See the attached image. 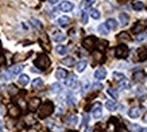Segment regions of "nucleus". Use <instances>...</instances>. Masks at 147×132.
I'll use <instances>...</instances> for the list:
<instances>
[{
	"instance_id": "obj_1",
	"label": "nucleus",
	"mask_w": 147,
	"mask_h": 132,
	"mask_svg": "<svg viewBox=\"0 0 147 132\" xmlns=\"http://www.w3.org/2000/svg\"><path fill=\"white\" fill-rule=\"evenodd\" d=\"M54 110V105L51 101H46L43 104H40L38 106V117L39 119H46V117H49L50 114L53 113Z\"/></svg>"
},
{
	"instance_id": "obj_2",
	"label": "nucleus",
	"mask_w": 147,
	"mask_h": 132,
	"mask_svg": "<svg viewBox=\"0 0 147 132\" xmlns=\"http://www.w3.org/2000/svg\"><path fill=\"white\" fill-rule=\"evenodd\" d=\"M34 63H35V66H38L39 70H46L50 67V58L46 54H39Z\"/></svg>"
},
{
	"instance_id": "obj_3",
	"label": "nucleus",
	"mask_w": 147,
	"mask_h": 132,
	"mask_svg": "<svg viewBox=\"0 0 147 132\" xmlns=\"http://www.w3.org/2000/svg\"><path fill=\"white\" fill-rule=\"evenodd\" d=\"M128 53H129V50H128V47H127V44H119V46H116V48H115V57L119 58V59L127 58Z\"/></svg>"
},
{
	"instance_id": "obj_4",
	"label": "nucleus",
	"mask_w": 147,
	"mask_h": 132,
	"mask_svg": "<svg viewBox=\"0 0 147 132\" xmlns=\"http://www.w3.org/2000/svg\"><path fill=\"white\" fill-rule=\"evenodd\" d=\"M97 44V38L96 36H86L84 40H82V46H84L86 50H93Z\"/></svg>"
},
{
	"instance_id": "obj_5",
	"label": "nucleus",
	"mask_w": 147,
	"mask_h": 132,
	"mask_svg": "<svg viewBox=\"0 0 147 132\" xmlns=\"http://www.w3.org/2000/svg\"><path fill=\"white\" fill-rule=\"evenodd\" d=\"M66 86L71 89H77L78 86V81H77V77L74 74H70L66 77Z\"/></svg>"
},
{
	"instance_id": "obj_6",
	"label": "nucleus",
	"mask_w": 147,
	"mask_h": 132,
	"mask_svg": "<svg viewBox=\"0 0 147 132\" xmlns=\"http://www.w3.org/2000/svg\"><path fill=\"white\" fill-rule=\"evenodd\" d=\"M92 114H93L94 119H100L102 116V105L100 102H96V104L92 106Z\"/></svg>"
},
{
	"instance_id": "obj_7",
	"label": "nucleus",
	"mask_w": 147,
	"mask_h": 132,
	"mask_svg": "<svg viewBox=\"0 0 147 132\" xmlns=\"http://www.w3.org/2000/svg\"><path fill=\"white\" fill-rule=\"evenodd\" d=\"M147 28V24L143 22H138L135 23V26L132 27V32H135V34H140V32H144Z\"/></svg>"
},
{
	"instance_id": "obj_8",
	"label": "nucleus",
	"mask_w": 147,
	"mask_h": 132,
	"mask_svg": "<svg viewBox=\"0 0 147 132\" xmlns=\"http://www.w3.org/2000/svg\"><path fill=\"white\" fill-rule=\"evenodd\" d=\"M105 77H107V70L104 67H98L97 70L94 71V78L97 79V81H102Z\"/></svg>"
},
{
	"instance_id": "obj_9",
	"label": "nucleus",
	"mask_w": 147,
	"mask_h": 132,
	"mask_svg": "<svg viewBox=\"0 0 147 132\" xmlns=\"http://www.w3.org/2000/svg\"><path fill=\"white\" fill-rule=\"evenodd\" d=\"M73 8H74V5H73L71 1H62V3L59 4V9L63 11V12H70Z\"/></svg>"
},
{
	"instance_id": "obj_10",
	"label": "nucleus",
	"mask_w": 147,
	"mask_h": 132,
	"mask_svg": "<svg viewBox=\"0 0 147 132\" xmlns=\"http://www.w3.org/2000/svg\"><path fill=\"white\" fill-rule=\"evenodd\" d=\"M8 113L11 117H19V116H20V109H19V106L12 104V105H9V108H8Z\"/></svg>"
},
{
	"instance_id": "obj_11",
	"label": "nucleus",
	"mask_w": 147,
	"mask_h": 132,
	"mask_svg": "<svg viewBox=\"0 0 147 132\" xmlns=\"http://www.w3.org/2000/svg\"><path fill=\"white\" fill-rule=\"evenodd\" d=\"M117 128V119H109L107 124V132H115Z\"/></svg>"
},
{
	"instance_id": "obj_12",
	"label": "nucleus",
	"mask_w": 147,
	"mask_h": 132,
	"mask_svg": "<svg viewBox=\"0 0 147 132\" xmlns=\"http://www.w3.org/2000/svg\"><path fill=\"white\" fill-rule=\"evenodd\" d=\"M77 116L76 114H69V116H66V120H65V123H66V125H69V127H74L77 124Z\"/></svg>"
},
{
	"instance_id": "obj_13",
	"label": "nucleus",
	"mask_w": 147,
	"mask_h": 132,
	"mask_svg": "<svg viewBox=\"0 0 147 132\" xmlns=\"http://www.w3.org/2000/svg\"><path fill=\"white\" fill-rule=\"evenodd\" d=\"M23 70V65H13L11 66L8 69L9 71V74L11 75H16V74H20V71Z\"/></svg>"
},
{
	"instance_id": "obj_14",
	"label": "nucleus",
	"mask_w": 147,
	"mask_h": 132,
	"mask_svg": "<svg viewBox=\"0 0 147 132\" xmlns=\"http://www.w3.org/2000/svg\"><path fill=\"white\" fill-rule=\"evenodd\" d=\"M40 105V100L39 98H36V97H34V98H31L30 101H28V109H38V106Z\"/></svg>"
},
{
	"instance_id": "obj_15",
	"label": "nucleus",
	"mask_w": 147,
	"mask_h": 132,
	"mask_svg": "<svg viewBox=\"0 0 147 132\" xmlns=\"http://www.w3.org/2000/svg\"><path fill=\"white\" fill-rule=\"evenodd\" d=\"M104 24H105V27H107L108 30H112V31H113V30H116V28H117V22H116L113 18H109L107 22L104 23Z\"/></svg>"
},
{
	"instance_id": "obj_16",
	"label": "nucleus",
	"mask_w": 147,
	"mask_h": 132,
	"mask_svg": "<svg viewBox=\"0 0 147 132\" xmlns=\"http://www.w3.org/2000/svg\"><path fill=\"white\" fill-rule=\"evenodd\" d=\"M69 23H70V19L67 18V16H61V18H58V20H57V24L59 27H66Z\"/></svg>"
},
{
	"instance_id": "obj_17",
	"label": "nucleus",
	"mask_w": 147,
	"mask_h": 132,
	"mask_svg": "<svg viewBox=\"0 0 147 132\" xmlns=\"http://www.w3.org/2000/svg\"><path fill=\"white\" fill-rule=\"evenodd\" d=\"M144 77H146V74H144L143 70H139L134 73V81H136V82H142L143 79H144Z\"/></svg>"
},
{
	"instance_id": "obj_18",
	"label": "nucleus",
	"mask_w": 147,
	"mask_h": 132,
	"mask_svg": "<svg viewBox=\"0 0 147 132\" xmlns=\"http://www.w3.org/2000/svg\"><path fill=\"white\" fill-rule=\"evenodd\" d=\"M138 61H146L147 59V50L144 47H140L138 50Z\"/></svg>"
},
{
	"instance_id": "obj_19",
	"label": "nucleus",
	"mask_w": 147,
	"mask_h": 132,
	"mask_svg": "<svg viewBox=\"0 0 147 132\" xmlns=\"http://www.w3.org/2000/svg\"><path fill=\"white\" fill-rule=\"evenodd\" d=\"M139 114H140V112H139V108H136V106H132L128 110V116L131 119H136V117H139Z\"/></svg>"
},
{
	"instance_id": "obj_20",
	"label": "nucleus",
	"mask_w": 147,
	"mask_h": 132,
	"mask_svg": "<svg viewBox=\"0 0 147 132\" xmlns=\"http://www.w3.org/2000/svg\"><path fill=\"white\" fill-rule=\"evenodd\" d=\"M117 39L120 40V42H129L132 38H131V35H129L128 32H120L117 35Z\"/></svg>"
},
{
	"instance_id": "obj_21",
	"label": "nucleus",
	"mask_w": 147,
	"mask_h": 132,
	"mask_svg": "<svg viewBox=\"0 0 147 132\" xmlns=\"http://www.w3.org/2000/svg\"><path fill=\"white\" fill-rule=\"evenodd\" d=\"M55 77H57L58 79H65L67 77V71L65 70V69H57V71H55Z\"/></svg>"
},
{
	"instance_id": "obj_22",
	"label": "nucleus",
	"mask_w": 147,
	"mask_h": 132,
	"mask_svg": "<svg viewBox=\"0 0 147 132\" xmlns=\"http://www.w3.org/2000/svg\"><path fill=\"white\" fill-rule=\"evenodd\" d=\"M117 102L116 101H113V100H109V101H107L105 102V108H107L108 110H116L117 109Z\"/></svg>"
},
{
	"instance_id": "obj_23",
	"label": "nucleus",
	"mask_w": 147,
	"mask_h": 132,
	"mask_svg": "<svg viewBox=\"0 0 147 132\" xmlns=\"http://www.w3.org/2000/svg\"><path fill=\"white\" fill-rule=\"evenodd\" d=\"M28 82H30V78H28V75H27V74H20V75H19V84H20V85L26 86Z\"/></svg>"
},
{
	"instance_id": "obj_24",
	"label": "nucleus",
	"mask_w": 147,
	"mask_h": 132,
	"mask_svg": "<svg viewBox=\"0 0 147 132\" xmlns=\"http://www.w3.org/2000/svg\"><path fill=\"white\" fill-rule=\"evenodd\" d=\"M129 86H131V84H129V81L128 79H125V78H123L121 81H119V88L120 89H129Z\"/></svg>"
},
{
	"instance_id": "obj_25",
	"label": "nucleus",
	"mask_w": 147,
	"mask_h": 132,
	"mask_svg": "<svg viewBox=\"0 0 147 132\" xmlns=\"http://www.w3.org/2000/svg\"><path fill=\"white\" fill-rule=\"evenodd\" d=\"M86 65H88V62L85 61V59H82V61H80L76 65V69H77V71H84L85 70V67H86Z\"/></svg>"
},
{
	"instance_id": "obj_26",
	"label": "nucleus",
	"mask_w": 147,
	"mask_h": 132,
	"mask_svg": "<svg viewBox=\"0 0 147 132\" xmlns=\"http://www.w3.org/2000/svg\"><path fill=\"white\" fill-rule=\"evenodd\" d=\"M120 24L121 26H127L128 24V22H129V16L127 15V13H120Z\"/></svg>"
},
{
	"instance_id": "obj_27",
	"label": "nucleus",
	"mask_w": 147,
	"mask_h": 132,
	"mask_svg": "<svg viewBox=\"0 0 147 132\" xmlns=\"http://www.w3.org/2000/svg\"><path fill=\"white\" fill-rule=\"evenodd\" d=\"M55 51H57L59 55H65L67 51V48L65 47V46H62V44H58L57 47H55Z\"/></svg>"
},
{
	"instance_id": "obj_28",
	"label": "nucleus",
	"mask_w": 147,
	"mask_h": 132,
	"mask_svg": "<svg viewBox=\"0 0 147 132\" xmlns=\"http://www.w3.org/2000/svg\"><path fill=\"white\" fill-rule=\"evenodd\" d=\"M51 92L53 93H61L62 92V85L58 84V82L57 84H53L51 85Z\"/></svg>"
},
{
	"instance_id": "obj_29",
	"label": "nucleus",
	"mask_w": 147,
	"mask_h": 132,
	"mask_svg": "<svg viewBox=\"0 0 147 132\" xmlns=\"http://www.w3.org/2000/svg\"><path fill=\"white\" fill-rule=\"evenodd\" d=\"M132 8H134L135 11H140V9L144 8V4H143L142 1H134V3H132Z\"/></svg>"
},
{
	"instance_id": "obj_30",
	"label": "nucleus",
	"mask_w": 147,
	"mask_h": 132,
	"mask_svg": "<svg viewBox=\"0 0 147 132\" xmlns=\"http://www.w3.org/2000/svg\"><path fill=\"white\" fill-rule=\"evenodd\" d=\"M88 13H89L93 19H98V18H100V11H98V9H96V8H92Z\"/></svg>"
},
{
	"instance_id": "obj_31",
	"label": "nucleus",
	"mask_w": 147,
	"mask_h": 132,
	"mask_svg": "<svg viewBox=\"0 0 147 132\" xmlns=\"http://www.w3.org/2000/svg\"><path fill=\"white\" fill-rule=\"evenodd\" d=\"M66 39V36L63 35V34H61V32H55V35H54V40L55 42H62V40Z\"/></svg>"
},
{
	"instance_id": "obj_32",
	"label": "nucleus",
	"mask_w": 147,
	"mask_h": 132,
	"mask_svg": "<svg viewBox=\"0 0 147 132\" xmlns=\"http://www.w3.org/2000/svg\"><path fill=\"white\" fill-rule=\"evenodd\" d=\"M43 85V81L40 78H35L34 81H32V88H35V89H38V88H40Z\"/></svg>"
},
{
	"instance_id": "obj_33",
	"label": "nucleus",
	"mask_w": 147,
	"mask_h": 132,
	"mask_svg": "<svg viewBox=\"0 0 147 132\" xmlns=\"http://www.w3.org/2000/svg\"><path fill=\"white\" fill-rule=\"evenodd\" d=\"M97 30H98V32H100V34H102V35H107L108 31H109L107 27H105V24H100V26L97 27Z\"/></svg>"
},
{
	"instance_id": "obj_34",
	"label": "nucleus",
	"mask_w": 147,
	"mask_h": 132,
	"mask_svg": "<svg viewBox=\"0 0 147 132\" xmlns=\"http://www.w3.org/2000/svg\"><path fill=\"white\" fill-rule=\"evenodd\" d=\"M35 117H34V116H32V114H28V116H27L26 117V124L27 125H32V124H35Z\"/></svg>"
},
{
	"instance_id": "obj_35",
	"label": "nucleus",
	"mask_w": 147,
	"mask_h": 132,
	"mask_svg": "<svg viewBox=\"0 0 147 132\" xmlns=\"http://www.w3.org/2000/svg\"><path fill=\"white\" fill-rule=\"evenodd\" d=\"M62 63H63V65H69V66H71V65H74V59H73L71 57L63 58V59H62Z\"/></svg>"
},
{
	"instance_id": "obj_36",
	"label": "nucleus",
	"mask_w": 147,
	"mask_h": 132,
	"mask_svg": "<svg viewBox=\"0 0 147 132\" xmlns=\"http://www.w3.org/2000/svg\"><path fill=\"white\" fill-rule=\"evenodd\" d=\"M31 24L35 27V28H38V30H40V28H42V23H40L38 19H31Z\"/></svg>"
},
{
	"instance_id": "obj_37",
	"label": "nucleus",
	"mask_w": 147,
	"mask_h": 132,
	"mask_svg": "<svg viewBox=\"0 0 147 132\" xmlns=\"http://www.w3.org/2000/svg\"><path fill=\"white\" fill-rule=\"evenodd\" d=\"M93 3H94V0H84V1L81 3V7H82V8H86V7H90Z\"/></svg>"
},
{
	"instance_id": "obj_38",
	"label": "nucleus",
	"mask_w": 147,
	"mask_h": 132,
	"mask_svg": "<svg viewBox=\"0 0 147 132\" xmlns=\"http://www.w3.org/2000/svg\"><path fill=\"white\" fill-rule=\"evenodd\" d=\"M113 78H115L116 81H121V79L124 78V74H121V73H117V71H115V73H113Z\"/></svg>"
},
{
	"instance_id": "obj_39",
	"label": "nucleus",
	"mask_w": 147,
	"mask_h": 132,
	"mask_svg": "<svg viewBox=\"0 0 147 132\" xmlns=\"http://www.w3.org/2000/svg\"><path fill=\"white\" fill-rule=\"evenodd\" d=\"M108 93H109V94H111L113 98H117V97H119V93H117V90H115V89H112V88L108 89Z\"/></svg>"
},
{
	"instance_id": "obj_40",
	"label": "nucleus",
	"mask_w": 147,
	"mask_h": 132,
	"mask_svg": "<svg viewBox=\"0 0 147 132\" xmlns=\"http://www.w3.org/2000/svg\"><path fill=\"white\" fill-rule=\"evenodd\" d=\"M67 104L69 105H74V102H76V100H74V96H71V94H67Z\"/></svg>"
},
{
	"instance_id": "obj_41",
	"label": "nucleus",
	"mask_w": 147,
	"mask_h": 132,
	"mask_svg": "<svg viewBox=\"0 0 147 132\" xmlns=\"http://www.w3.org/2000/svg\"><path fill=\"white\" fill-rule=\"evenodd\" d=\"M146 39V32H140V34H136V40L142 42V40Z\"/></svg>"
},
{
	"instance_id": "obj_42",
	"label": "nucleus",
	"mask_w": 147,
	"mask_h": 132,
	"mask_svg": "<svg viewBox=\"0 0 147 132\" xmlns=\"http://www.w3.org/2000/svg\"><path fill=\"white\" fill-rule=\"evenodd\" d=\"M0 77H1V78H3V79H9V78H11V77H12V75L9 74V71L7 70V71H3Z\"/></svg>"
},
{
	"instance_id": "obj_43",
	"label": "nucleus",
	"mask_w": 147,
	"mask_h": 132,
	"mask_svg": "<svg viewBox=\"0 0 147 132\" xmlns=\"http://www.w3.org/2000/svg\"><path fill=\"white\" fill-rule=\"evenodd\" d=\"M88 15H89L88 11H84V12H82V16H81V18H82V23H84V24L88 23Z\"/></svg>"
},
{
	"instance_id": "obj_44",
	"label": "nucleus",
	"mask_w": 147,
	"mask_h": 132,
	"mask_svg": "<svg viewBox=\"0 0 147 132\" xmlns=\"http://www.w3.org/2000/svg\"><path fill=\"white\" fill-rule=\"evenodd\" d=\"M132 129H134V132H142L143 128L140 127V125H138V124H134L132 125Z\"/></svg>"
},
{
	"instance_id": "obj_45",
	"label": "nucleus",
	"mask_w": 147,
	"mask_h": 132,
	"mask_svg": "<svg viewBox=\"0 0 147 132\" xmlns=\"http://www.w3.org/2000/svg\"><path fill=\"white\" fill-rule=\"evenodd\" d=\"M8 90H9V93H11V94L16 93V89H15V86H13V85H9V86H8Z\"/></svg>"
},
{
	"instance_id": "obj_46",
	"label": "nucleus",
	"mask_w": 147,
	"mask_h": 132,
	"mask_svg": "<svg viewBox=\"0 0 147 132\" xmlns=\"http://www.w3.org/2000/svg\"><path fill=\"white\" fill-rule=\"evenodd\" d=\"M88 121H89V116H88V114H84V121H82V124H84V125H86V124H88Z\"/></svg>"
},
{
	"instance_id": "obj_47",
	"label": "nucleus",
	"mask_w": 147,
	"mask_h": 132,
	"mask_svg": "<svg viewBox=\"0 0 147 132\" xmlns=\"http://www.w3.org/2000/svg\"><path fill=\"white\" fill-rule=\"evenodd\" d=\"M5 63V58L4 55H0V66H3Z\"/></svg>"
},
{
	"instance_id": "obj_48",
	"label": "nucleus",
	"mask_w": 147,
	"mask_h": 132,
	"mask_svg": "<svg viewBox=\"0 0 147 132\" xmlns=\"http://www.w3.org/2000/svg\"><path fill=\"white\" fill-rule=\"evenodd\" d=\"M93 58L94 59H101V53H94Z\"/></svg>"
},
{
	"instance_id": "obj_49",
	"label": "nucleus",
	"mask_w": 147,
	"mask_h": 132,
	"mask_svg": "<svg viewBox=\"0 0 147 132\" xmlns=\"http://www.w3.org/2000/svg\"><path fill=\"white\" fill-rule=\"evenodd\" d=\"M86 89H89V82H85L84 84V89H82V92H86Z\"/></svg>"
},
{
	"instance_id": "obj_50",
	"label": "nucleus",
	"mask_w": 147,
	"mask_h": 132,
	"mask_svg": "<svg viewBox=\"0 0 147 132\" xmlns=\"http://www.w3.org/2000/svg\"><path fill=\"white\" fill-rule=\"evenodd\" d=\"M93 89H94V90H100V89H101V85H100V84H94L93 85Z\"/></svg>"
},
{
	"instance_id": "obj_51",
	"label": "nucleus",
	"mask_w": 147,
	"mask_h": 132,
	"mask_svg": "<svg viewBox=\"0 0 147 132\" xmlns=\"http://www.w3.org/2000/svg\"><path fill=\"white\" fill-rule=\"evenodd\" d=\"M4 113H5L4 106H3V105H0V114H4Z\"/></svg>"
},
{
	"instance_id": "obj_52",
	"label": "nucleus",
	"mask_w": 147,
	"mask_h": 132,
	"mask_svg": "<svg viewBox=\"0 0 147 132\" xmlns=\"http://www.w3.org/2000/svg\"><path fill=\"white\" fill-rule=\"evenodd\" d=\"M58 1H61V0H49V3H50V4H57Z\"/></svg>"
},
{
	"instance_id": "obj_53",
	"label": "nucleus",
	"mask_w": 147,
	"mask_h": 132,
	"mask_svg": "<svg viewBox=\"0 0 147 132\" xmlns=\"http://www.w3.org/2000/svg\"><path fill=\"white\" fill-rule=\"evenodd\" d=\"M0 132H3V124H1V121H0Z\"/></svg>"
},
{
	"instance_id": "obj_54",
	"label": "nucleus",
	"mask_w": 147,
	"mask_h": 132,
	"mask_svg": "<svg viewBox=\"0 0 147 132\" xmlns=\"http://www.w3.org/2000/svg\"><path fill=\"white\" fill-rule=\"evenodd\" d=\"M90 131H92L90 128H86V129H85V132H90Z\"/></svg>"
},
{
	"instance_id": "obj_55",
	"label": "nucleus",
	"mask_w": 147,
	"mask_h": 132,
	"mask_svg": "<svg viewBox=\"0 0 147 132\" xmlns=\"http://www.w3.org/2000/svg\"><path fill=\"white\" fill-rule=\"evenodd\" d=\"M142 132H147V128H143V131Z\"/></svg>"
},
{
	"instance_id": "obj_56",
	"label": "nucleus",
	"mask_w": 147,
	"mask_h": 132,
	"mask_svg": "<svg viewBox=\"0 0 147 132\" xmlns=\"http://www.w3.org/2000/svg\"><path fill=\"white\" fill-rule=\"evenodd\" d=\"M144 121H147V113H146V116H144Z\"/></svg>"
},
{
	"instance_id": "obj_57",
	"label": "nucleus",
	"mask_w": 147,
	"mask_h": 132,
	"mask_svg": "<svg viewBox=\"0 0 147 132\" xmlns=\"http://www.w3.org/2000/svg\"><path fill=\"white\" fill-rule=\"evenodd\" d=\"M69 132H77V131H69Z\"/></svg>"
},
{
	"instance_id": "obj_58",
	"label": "nucleus",
	"mask_w": 147,
	"mask_h": 132,
	"mask_svg": "<svg viewBox=\"0 0 147 132\" xmlns=\"http://www.w3.org/2000/svg\"><path fill=\"white\" fill-rule=\"evenodd\" d=\"M42 1H43V0H42Z\"/></svg>"
}]
</instances>
